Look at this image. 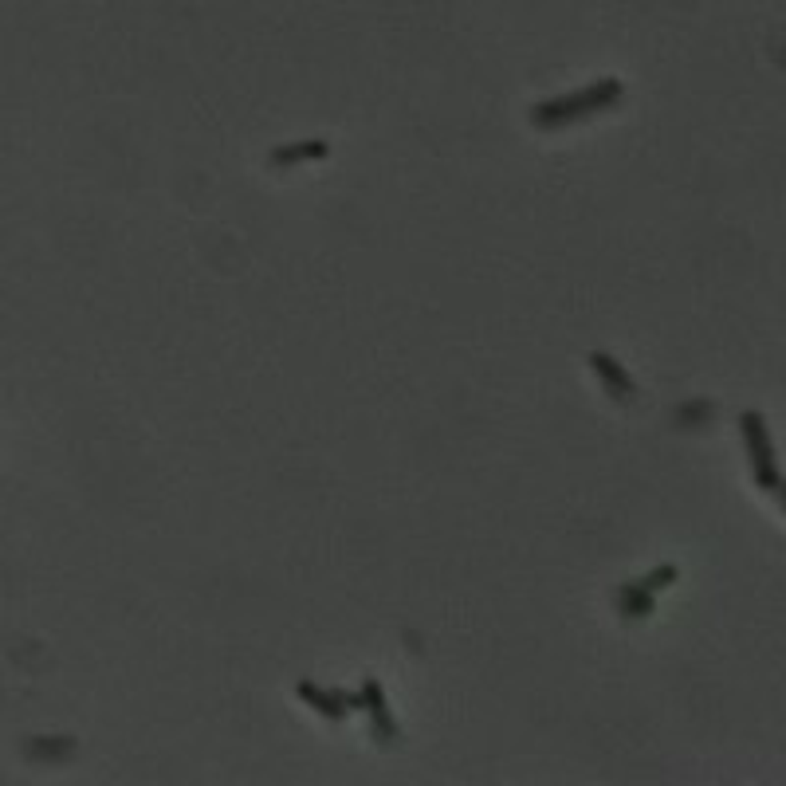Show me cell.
I'll return each mask as SVG.
<instances>
[{
  "instance_id": "6da1fadb",
  "label": "cell",
  "mask_w": 786,
  "mask_h": 786,
  "mask_svg": "<svg viewBox=\"0 0 786 786\" xmlns=\"http://www.w3.org/2000/svg\"><path fill=\"white\" fill-rule=\"evenodd\" d=\"M621 99V83L618 79H598L590 83V87L574 91V95H563V99H551L543 106H535V126H543V131H551V126H563V122H574V118H586L594 111H606Z\"/></svg>"
},
{
  "instance_id": "7a4b0ae2",
  "label": "cell",
  "mask_w": 786,
  "mask_h": 786,
  "mask_svg": "<svg viewBox=\"0 0 786 786\" xmlns=\"http://www.w3.org/2000/svg\"><path fill=\"white\" fill-rule=\"evenodd\" d=\"M743 437H747V452H751V468H755V480L763 483L767 492H774V452H771V440H767V425H763L759 413H743Z\"/></svg>"
},
{
  "instance_id": "3957f363",
  "label": "cell",
  "mask_w": 786,
  "mask_h": 786,
  "mask_svg": "<svg viewBox=\"0 0 786 786\" xmlns=\"http://www.w3.org/2000/svg\"><path fill=\"white\" fill-rule=\"evenodd\" d=\"M299 696H303L307 704L315 708L319 716H327V719H342V716L350 712V708H362V700H358V696H347V692H322V688H315L311 681L299 684Z\"/></svg>"
},
{
  "instance_id": "277c9868",
  "label": "cell",
  "mask_w": 786,
  "mask_h": 786,
  "mask_svg": "<svg viewBox=\"0 0 786 786\" xmlns=\"http://www.w3.org/2000/svg\"><path fill=\"white\" fill-rule=\"evenodd\" d=\"M358 700H362V708H366V712H370V719H374V731H378L382 739H393V736H397V724H393V716H390V704H385L382 684L374 681V676L362 684V696H358Z\"/></svg>"
},
{
  "instance_id": "5b68a950",
  "label": "cell",
  "mask_w": 786,
  "mask_h": 786,
  "mask_svg": "<svg viewBox=\"0 0 786 786\" xmlns=\"http://www.w3.org/2000/svg\"><path fill=\"white\" fill-rule=\"evenodd\" d=\"M590 366H594V374H598L601 382H606V390L618 397V402H626V397H633V390H637V385H633V378L610 358V354H590Z\"/></svg>"
},
{
  "instance_id": "8992f818",
  "label": "cell",
  "mask_w": 786,
  "mask_h": 786,
  "mask_svg": "<svg viewBox=\"0 0 786 786\" xmlns=\"http://www.w3.org/2000/svg\"><path fill=\"white\" fill-rule=\"evenodd\" d=\"M319 158H327V142H299V146H287V149H276L272 154V161L276 166H295V161H319Z\"/></svg>"
},
{
  "instance_id": "52a82bcc",
  "label": "cell",
  "mask_w": 786,
  "mask_h": 786,
  "mask_svg": "<svg viewBox=\"0 0 786 786\" xmlns=\"http://www.w3.org/2000/svg\"><path fill=\"white\" fill-rule=\"evenodd\" d=\"M621 606H626L633 618H645V613L653 610V594L645 586H629V590H621Z\"/></svg>"
},
{
  "instance_id": "ba28073f",
  "label": "cell",
  "mask_w": 786,
  "mask_h": 786,
  "mask_svg": "<svg viewBox=\"0 0 786 786\" xmlns=\"http://www.w3.org/2000/svg\"><path fill=\"white\" fill-rule=\"evenodd\" d=\"M673 578H676V566H661V570H653V574H649V578H645V583H641V586H645V590H649V594H656V590H661V586H669V583H673Z\"/></svg>"
}]
</instances>
